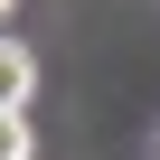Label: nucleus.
<instances>
[{"label": "nucleus", "instance_id": "nucleus-3", "mask_svg": "<svg viewBox=\"0 0 160 160\" xmlns=\"http://www.w3.org/2000/svg\"><path fill=\"white\" fill-rule=\"evenodd\" d=\"M10 10H19V0H0V19H10Z\"/></svg>", "mask_w": 160, "mask_h": 160}, {"label": "nucleus", "instance_id": "nucleus-2", "mask_svg": "<svg viewBox=\"0 0 160 160\" xmlns=\"http://www.w3.org/2000/svg\"><path fill=\"white\" fill-rule=\"evenodd\" d=\"M38 151V132H28V113L19 104H0V160H28Z\"/></svg>", "mask_w": 160, "mask_h": 160}, {"label": "nucleus", "instance_id": "nucleus-1", "mask_svg": "<svg viewBox=\"0 0 160 160\" xmlns=\"http://www.w3.org/2000/svg\"><path fill=\"white\" fill-rule=\"evenodd\" d=\"M28 94H38V57H28L19 38H0V104H19V113H28Z\"/></svg>", "mask_w": 160, "mask_h": 160}]
</instances>
